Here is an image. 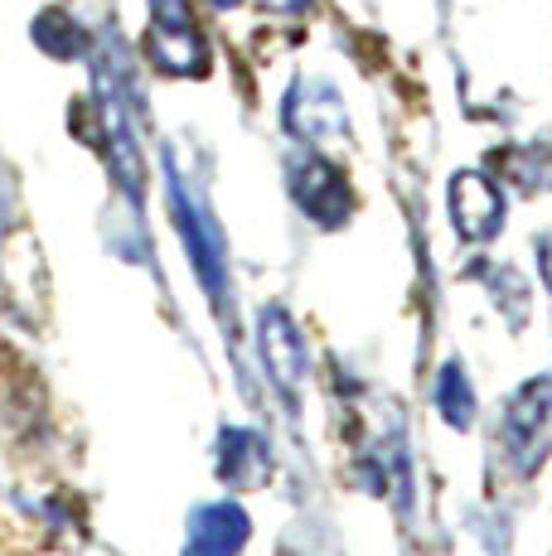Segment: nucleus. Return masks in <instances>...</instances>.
<instances>
[{"mask_svg": "<svg viewBox=\"0 0 552 556\" xmlns=\"http://www.w3.org/2000/svg\"><path fill=\"white\" fill-rule=\"evenodd\" d=\"M146 49H151V59L161 63L165 73H189V78L209 73L204 39H199L185 0H151V35H146Z\"/></svg>", "mask_w": 552, "mask_h": 556, "instance_id": "f257e3e1", "label": "nucleus"}, {"mask_svg": "<svg viewBox=\"0 0 552 556\" xmlns=\"http://www.w3.org/2000/svg\"><path fill=\"white\" fill-rule=\"evenodd\" d=\"M451 213H455V228H461L465 238H490V232L499 228L504 203H499V189L485 175H455Z\"/></svg>", "mask_w": 552, "mask_h": 556, "instance_id": "7ed1b4c3", "label": "nucleus"}, {"mask_svg": "<svg viewBox=\"0 0 552 556\" xmlns=\"http://www.w3.org/2000/svg\"><path fill=\"white\" fill-rule=\"evenodd\" d=\"M248 542V513L214 504L195 518V556H238Z\"/></svg>", "mask_w": 552, "mask_h": 556, "instance_id": "20e7f679", "label": "nucleus"}, {"mask_svg": "<svg viewBox=\"0 0 552 556\" xmlns=\"http://www.w3.org/2000/svg\"><path fill=\"white\" fill-rule=\"evenodd\" d=\"M170 213H175L179 232H185V248H189V256H195L199 276H204L209 301H214V295H223V262H218L214 218L204 213V199H195L185 185H179L175 169H170Z\"/></svg>", "mask_w": 552, "mask_h": 556, "instance_id": "f03ea898", "label": "nucleus"}, {"mask_svg": "<svg viewBox=\"0 0 552 556\" xmlns=\"http://www.w3.org/2000/svg\"><path fill=\"white\" fill-rule=\"evenodd\" d=\"M209 5H218V10H233V5H238V0H209Z\"/></svg>", "mask_w": 552, "mask_h": 556, "instance_id": "6e6552de", "label": "nucleus"}, {"mask_svg": "<svg viewBox=\"0 0 552 556\" xmlns=\"http://www.w3.org/2000/svg\"><path fill=\"white\" fill-rule=\"evenodd\" d=\"M325 112H339L335 92H321V106H315V116H325ZM286 122H296V131H301V136H321V126H305L301 102H291V98H286Z\"/></svg>", "mask_w": 552, "mask_h": 556, "instance_id": "423d86ee", "label": "nucleus"}, {"mask_svg": "<svg viewBox=\"0 0 552 556\" xmlns=\"http://www.w3.org/2000/svg\"><path fill=\"white\" fill-rule=\"evenodd\" d=\"M262 5H272V10H291V5H305V0H262Z\"/></svg>", "mask_w": 552, "mask_h": 556, "instance_id": "0eeeda50", "label": "nucleus"}, {"mask_svg": "<svg viewBox=\"0 0 552 556\" xmlns=\"http://www.w3.org/2000/svg\"><path fill=\"white\" fill-rule=\"evenodd\" d=\"M441 406L451 412V421L455 426H465L471 421V388H465V378H461V368H446L441 372Z\"/></svg>", "mask_w": 552, "mask_h": 556, "instance_id": "39448f33", "label": "nucleus"}]
</instances>
